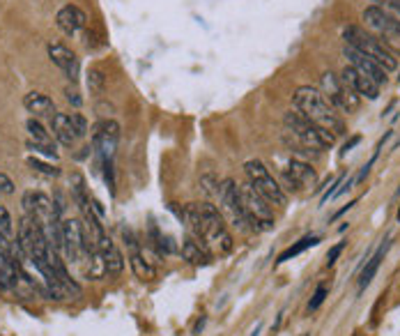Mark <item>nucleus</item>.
Instances as JSON below:
<instances>
[{
  "label": "nucleus",
  "instance_id": "1",
  "mask_svg": "<svg viewBox=\"0 0 400 336\" xmlns=\"http://www.w3.org/2000/svg\"><path fill=\"white\" fill-rule=\"evenodd\" d=\"M180 214L189 235L210 249L212 254H230L235 242L228 233L226 219L217 205L212 203H189Z\"/></svg>",
  "mask_w": 400,
  "mask_h": 336
},
{
  "label": "nucleus",
  "instance_id": "2",
  "mask_svg": "<svg viewBox=\"0 0 400 336\" xmlns=\"http://www.w3.org/2000/svg\"><path fill=\"white\" fill-rule=\"evenodd\" d=\"M292 104H295V109L302 113L304 118H309L311 123L329 130L331 134L340 136L345 132V125H343L338 111L327 102V97L320 92V88H311V85L297 88L295 97H292Z\"/></svg>",
  "mask_w": 400,
  "mask_h": 336
},
{
  "label": "nucleus",
  "instance_id": "3",
  "mask_svg": "<svg viewBox=\"0 0 400 336\" xmlns=\"http://www.w3.org/2000/svg\"><path fill=\"white\" fill-rule=\"evenodd\" d=\"M283 123L288 136H292L304 150H327L336 143V134H331L329 130H325V127H320L316 123H311V120L304 118L299 111L285 113Z\"/></svg>",
  "mask_w": 400,
  "mask_h": 336
},
{
  "label": "nucleus",
  "instance_id": "4",
  "mask_svg": "<svg viewBox=\"0 0 400 336\" xmlns=\"http://www.w3.org/2000/svg\"><path fill=\"white\" fill-rule=\"evenodd\" d=\"M343 37H345L347 46L356 48V51H361L363 55H368V58L377 62V65L387 71V74L398 67V58L394 55V51H389V48L384 46L375 35H370L368 30H363V28L347 26L345 30H343Z\"/></svg>",
  "mask_w": 400,
  "mask_h": 336
},
{
  "label": "nucleus",
  "instance_id": "5",
  "mask_svg": "<svg viewBox=\"0 0 400 336\" xmlns=\"http://www.w3.org/2000/svg\"><path fill=\"white\" fill-rule=\"evenodd\" d=\"M239 201H242V210H244V217L251 226V231L255 233H265L271 231L274 224V212H271V203L267 198H262L251 182L239 184Z\"/></svg>",
  "mask_w": 400,
  "mask_h": 336
},
{
  "label": "nucleus",
  "instance_id": "6",
  "mask_svg": "<svg viewBox=\"0 0 400 336\" xmlns=\"http://www.w3.org/2000/svg\"><path fill=\"white\" fill-rule=\"evenodd\" d=\"M361 19H363V26L368 28L370 35H375V37L380 39L389 51L400 53V24L398 21H394L389 14H384L380 7H375V5L366 7L361 14Z\"/></svg>",
  "mask_w": 400,
  "mask_h": 336
},
{
  "label": "nucleus",
  "instance_id": "7",
  "mask_svg": "<svg viewBox=\"0 0 400 336\" xmlns=\"http://www.w3.org/2000/svg\"><path fill=\"white\" fill-rule=\"evenodd\" d=\"M244 173H246V180L255 187V191H258L262 198H267L271 205L288 203V196H285L283 187L274 180V175L269 173V168L260 159H248L244 163Z\"/></svg>",
  "mask_w": 400,
  "mask_h": 336
},
{
  "label": "nucleus",
  "instance_id": "8",
  "mask_svg": "<svg viewBox=\"0 0 400 336\" xmlns=\"http://www.w3.org/2000/svg\"><path fill=\"white\" fill-rule=\"evenodd\" d=\"M320 92L338 113H349L359 106V95L340 76H336L334 71H325L320 76Z\"/></svg>",
  "mask_w": 400,
  "mask_h": 336
},
{
  "label": "nucleus",
  "instance_id": "9",
  "mask_svg": "<svg viewBox=\"0 0 400 336\" xmlns=\"http://www.w3.org/2000/svg\"><path fill=\"white\" fill-rule=\"evenodd\" d=\"M219 210L224 214V219L230 224L235 231L246 233L251 231L248 221L244 217V210H242V201H239V187L233 177H226L221 180V194H219Z\"/></svg>",
  "mask_w": 400,
  "mask_h": 336
},
{
  "label": "nucleus",
  "instance_id": "10",
  "mask_svg": "<svg viewBox=\"0 0 400 336\" xmlns=\"http://www.w3.org/2000/svg\"><path fill=\"white\" fill-rule=\"evenodd\" d=\"M118 143H120V125L116 120H102V123L95 125V132H92V150L99 157V163L104 166H113V159H116L118 152Z\"/></svg>",
  "mask_w": 400,
  "mask_h": 336
},
{
  "label": "nucleus",
  "instance_id": "11",
  "mask_svg": "<svg viewBox=\"0 0 400 336\" xmlns=\"http://www.w3.org/2000/svg\"><path fill=\"white\" fill-rule=\"evenodd\" d=\"M60 233H62V249H65L67 258L71 263H78L81 265L83 258H97L99 254L92 256L88 249H85V238H83V221L76 219H65L60 221Z\"/></svg>",
  "mask_w": 400,
  "mask_h": 336
},
{
  "label": "nucleus",
  "instance_id": "12",
  "mask_svg": "<svg viewBox=\"0 0 400 336\" xmlns=\"http://www.w3.org/2000/svg\"><path fill=\"white\" fill-rule=\"evenodd\" d=\"M343 53H345V58L349 60V67H354L359 74H363V76H368L370 81H375L377 85H387L389 83V76H387V71H384L377 62H373L368 58V55H363L361 51H356V48H352V46H347L345 44V48H343Z\"/></svg>",
  "mask_w": 400,
  "mask_h": 336
},
{
  "label": "nucleus",
  "instance_id": "13",
  "mask_svg": "<svg viewBox=\"0 0 400 336\" xmlns=\"http://www.w3.org/2000/svg\"><path fill=\"white\" fill-rule=\"evenodd\" d=\"M46 51H48V58H51L53 65L65 71L69 81L74 83L76 78H78V71H81V65H78L76 53L71 51V48H67L65 44H60V42H48Z\"/></svg>",
  "mask_w": 400,
  "mask_h": 336
},
{
  "label": "nucleus",
  "instance_id": "14",
  "mask_svg": "<svg viewBox=\"0 0 400 336\" xmlns=\"http://www.w3.org/2000/svg\"><path fill=\"white\" fill-rule=\"evenodd\" d=\"M340 78H343V81H345L359 97H366V99H370V102H375V99L380 97V85H377L375 81H370L368 76L359 74V71H356L354 67L347 65L345 69H343Z\"/></svg>",
  "mask_w": 400,
  "mask_h": 336
},
{
  "label": "nucleus",
  "instance_id": "15",
  "mask_svg": "<svg viewBox=\"0 0 400 336\" xmlns=\"http://www.w3.org/2000/svg\"><path fill=\"white\" fill-rule=\"evenodd\" d=\"M285 180L288 184H295L290 189H302V187H313L318 182V173L311 163L306 161H299V159H292L288 166H285Z\"/></svg>",
  "mask_w": 400,
  "mask_h": 336
},
{
  "label": "nucleus",
  "instance_id": "16",
  "mask_svg": "<svg viewBox=\"0 0 400 336\" xmlns=\"http://www.w3.org/2000/svg\"><path fill=\"white\" fill-rule=\"evenodd\" d=\"M97 249H99V256H102V265L109 274H120V272L125 269V256L109 235H104V238L99 240Z\"/></svg>",
  "mask_w": 400,
  "mask_h": 336
},
{
  "label": "nucleus",
  "instance_id": "17",
  "mask_svg": "<svg viewBox=\"0 0 400 336\" xmlns=\"http://www.w3.org/2000/svg\"><path fill=\"white\" fill-rule=\"evenodd\" d=\"M55 24L65 35H76L78 30H83L85 24H88V17H85L83 10H78L76 5H65L60 7V12L55 14Z\"/></svg>",
  "mask_w": 400,
  "mask_h": 336
},
{
  "label": "nucleus",
  "instance_id": "18",
  "mask_svg": "<svg viewBox=\"0 0 400 336\" xmlns=\"http://www.w3.org/2000/svg\"><path fill=\"white\" fill-rule=\"evenodd\" d=\"M24 106L28 113H33V118H53L55 116L53 99L46 97L44 92H28L24 97Z\"/></svg>",
  "mask_w": 400,
  "mask_h": 336
},
{
  "label": "nucleus",
  "instance_id": "19",
  "mask_svg": "<svg viewBox=\"0 0 400 336\" xmlns=\"http://www.w3.org/2000/svg\"><path fill=\"white\" fill-rule=\"evenodd\" d=\"M182 256H184V260H189L191 265H196V267H205L212 263V251L203 245V242L191 238V235L182 242Z\"/></svg>",
  "mask_w": 400,
  "mask_h": 336
},
{
  "label": "nucleus",
  "instance_id": "20",
  "mask_svg": "<svg viewBox=\"0 0 400 336\" xmlns=\"http://www.w3.org/2000/svg\"><path fill=\"white\" fill-rule=\"evenodd\" d=\"M51 132H53L55 139L67 148H71L78 141L74 125H71V116H67V113H55V116L51 118Z\"/></svg>",
  "mask_w": 400,
  "mask_h": 336
},
{
  "label": "nucleus",
  "instance_id": "21",
  "mask_svg": "<svg viewBox=\"0 0 400 336\" xmlns=\"http://www.w3.org/2000/svg\"><path fill=\"white\" fill-rule=\"evenodd\" d=\"M387 249H389V242L387 245H382L377 251L370 256L368 258V263H366V267L361 269V276H359V290H363V288H368L370 285V281L375 278V274H377V269H380V265H382V260H384V256H387Z\"/></svg>",
  "mask_w": 400,
  "mask_h": 336
},
{
  "label": "nucleus",
  "instance_id": "22",
  "mask_svg": "<svg viewBox=\"0 0 400 336\" xmlns=\"http://www.w3.org/2000/svg\"><path fill=\"white\" fill-rule=\"evenodd\" d=\"M69 189H71V198H74L78 210H81V212L88 210L90 196H88V187H85V177L81 173H74L69 177Z\"/></svg>",
  "mask_w": 400,
  "mask_h": 336
},
{
  "label": "nucleus",
  "instance_id": "23",
  "mask_svg": "<svg viewBox=\"0 0 400 336\" xmlns=\"http://www.w3.org/2000/svg\"><path fill=\"white\" fill-rule=\"evenodd\" d=\"M318 245H320V238H318V235H306V238H302L299 242H295V245L288 247L281 256H278V258H276V265H283V263H288L290 258H295V256L304 254L306 249L318 247Z\"/></svg>",
  "mask_w": 400,
  "mask_h": 336
},
{
  "label": "nucleus",
  "instance_id": "24",
  "mask_svg": "<svg viewBox=\"0 0 400 336\" xmlns=\"http://www.w3.org/2000/svg\"><path fill=\"white\" fill-rule=\"evenodd\" d=\"M129 265L134 269V274L140 278V281H152V278L156 276V272L154 267L149 265V263L143 258V254L140 251H134L129 254Z\"/></svg>",
  "mask_w": 400,
  "mask_h": 336
},
{
  "label": "nucleus",
  "instance_id": "25",
  "mask_svg": "<svg viewBox=\"0 0 400 336\" xmlns=\"http://www.w3.org/2000/svg\"><path fill=\"white\" fill-rule=\"evenodd\" d=\"M104 88H106L104 71L99 67H90V71H88V90L92 92V95H104Z\"/></svg>",
  "mask_w": 400,
  "mask_h": 336
},
{
  "label": "nucleus",
  "instance_id": "26",
  "mask_svg": "<svg viewBox=\"0 0 400 336\" xmlns=\"http://www.w3.org/2000/svg\"><path fill=\"white\" fill-rule=\"evenodd\" d=\"M26 130L30 134V141H37V143H51V134L44 130V125L39 123L37 118H30L26 123Z\"/></svg>",
  "mask_w": 400,
  "mask_h": 336
},
{
  "label": "nucleus",
  "instance_id": "27",
  "mask_svg": "<svg viewBox=\"0 0 400 336\" xmlns=\"http://www.w3.org/2000/svg\"><path fill=\"white\" fill-rule=\"evenodd\" d=\"M200 187H203L205 194L212 198H219V194H221V180L217 175H203L200 177Z\"/></svg>",
  "mask_w": 400,
  "mask_h": 336
},
{
  "label": "nucleus",
  "instance_id": "28",
  "mask_svg": "<svg viewBox=\"0 0 400 336\" xmlns=\"http://www.w3.org/2000/svg\"><path fill=\"white\" fill-rule=\"evenodd\" d=\"M28 166H30L33 170H37V173H42V175H48V177L60 175V170H58V168L51 166V163H46V161L37 159V157H28Z\"/></svg>",
  "mask_w": 400,
  "mask_h": 336
},
{
  "label": "nucleus",
  "instance_id": "29",
  "mask_svg": "<svg viewBox=\"0 0 400 336\" xmlns=\"http://www.w3.org/2000/svg\"><path fill=\"white\" fill-rule=\"evenodd\" d=\"M375 7H380L384 14H389L391 19L400 24V0H373Z\"/></svg>",
  "mask_w": 400,
  "mask_h": 336
},
{
  "label": "nucleus",
  "instance_id": "30",
  "mask_svg": "<svg viewBox=\"0 0 400 336\" xmlns=\"http://www.w3.org/2000/svg\"><path fill=\"white\" fill-rule=\"evenodd\" d=\"M28 150H33V152H39V154H44L48 157V159H55L58 161V150L51 148V143H37V141H28Z\"/></svg>",
  "mask_w": 400,
  "mask_h": 336
},
{
  "label": "nucleus",
  "instance_id": "31",
  "mask_svg": "<svg viewBox=\"0 0 400 336\" xmlns=\"http://www.w3.org/2000/svg\"><path fill=\"white\" fill-rule=\"evenodd\" d=\"M327 295H329V288H327L325 283H320V285H318V290H316V295H313V299L309 302V311L320 309V306H322V302L327 299Z\"/></svg>",
  "mask_w": 400,
  "mask_h": 336
},
{
  "label": "nucleus",
  "instance_id": "32",
  "mask_svg": "<svg viewBox=\"0 0 400 336\" xmlns=\"http://www.w3.org/2000/svg\"><path fill=\"white\" fill-rule=\"evenodd\" d=\"M14 221H12V214L7 212V207L5 205H0V231H3L7 238L12 235V231H14Z\"/></svg>",
  "mask_w": 400,
  "mask_h": 336
},
{
  "label": "nucleus",
  "instance_id": "33",
  "mask_svg": "<svg viewBox=\"0 0 400 336\" xmlns=\"http://www.w3.org/2000/svg\"><path fill=\"white\" fill-rule=\"evenodd\" d=\"M71 125H74V132H76V139H83L88 134V123L81 113H71Z\"/></svg>",
  "mask_w": 400,
  "mask_h": 336
},
{
  "label": "nucleus",
  "instance_id": "34",
  "mask_svg": "<svg viewBox=\"0 0 400 336\" xmlns=\"http://www.w3.org/2000/svg\"><path fill=\"white\" fill-rule=\"evenodd\" d=\"M65 95H67V102H69V104H74L76 109L83 104V99H81V95H78V90L74 88V85H69V88L65 90Z\"/></svg>",
  "mask_w": 400,
  "mask_h": 336
},
{
  "label": "nucleus",
  "instance_id": "35",
  "mask_svg": "<svg viewBox=\"0 0 400 336\" xmlns=\"http://www.w3.org/2000/svg\"><path fill=\"white\" fill-rule=\"evenodd\" d=\"M343 247H345V245H343V242H338V245L329 249V254H327V265H329V267L334 265L336 260H338V256H340V251H343Z\"/></svg>",
  "mask_w": 400,
  "mask_h": 336
},
{
  "label": "nucleus",
  "instance_id": "36",
  "mask_svg": "<svg viewBox=\"0 0 400 336\" xmlns=\"http://www.w3.org/2000/svg\"><path fill=\"white\" fill-rule=\"evenodd\" d=\"M0 194H14V182L5 173H0Z\"/></svg>",
  "mask_w": 400,
  "mask_h": 336
},
{
  "label": "nucleus",
  "instance_id": "37",
  "mask_svg": "<svg viewBox=\"0 0 400 336\" xmlns=\"http://www.w3.org/2000/svg\"><path fill=\"white\" fill-rule=\"evenodd\" d=\"M0 251L12 254V245H10V240H7V235L3 231H0Z\"/></svg>",
  "mask_w": 400,
  "mask_h": 336
},
{
  "label": "nucleus",
  "instance_id": "38",
  "mask_svg": "<svg viewBox=\"0 0 400 336\" xmlns=\"http://www.w3.org/2000/svg\"><path fill=\"white\" fill-rule=\"evenodd\" d=\"M356 143H359V136H354V139H352V141H349V143H345V148H343V150H349V148H354V145H356Z\"/></svg>",
  "mask_w": 400,
  "mask_h": 336
},
{
  "label": "nucleus",
  "instance_id": "39",
  "mask_svg": "<svg viewBox=\"0 0 400 336\" xmlns=\"http://www.w3.org/2000/svg\"><path fill=\"white\" fill-rule=\"evenodd\" d=\"M260 330H262V325L258 323V325H255V330L251 332V336H258V334H260Z\"/></svg>",
  "mask_w": 400,
  "mask_h": 336
},
{
  "label": "nucleus",
  "instance_id": "40",
  "mask_svg": "<svg viewBox=\"0 0 400 336\" xmlns=\"http://www.w3.org/2000/svg\"><path fill=\"white\" fill-rule=\"evenodd\" d=\"M398 221H400V207H398Z\"/></svg>",
  "mask_w": 400,
  "mask_h": 336
},
{
  "label": "nucleus",
  "instance_id": "41",
  "mask_svg": "<svg viewBox=\"0 0 400 336\" xmlns=\"http://www.w3.org/2000/svg\"><path fill=\"white\" fill-rule=\"evenodd\" d=\"M302 336H309V334H302Z\"/></svg>",
  "mask_w": 400,
  "mask_h": 336
},
{
  "label": "nucleus",
  "instance_id": "42",
  "mask_svg": "<svg viewBox=\"0 0 400 336\" xmlns=\"http://www.w3.org/2000/svg\"><path fill=\"white\" fill-rule=\"evenodd\" d=\"M398 78H400V76H398Z\"/></svg>",
  "mask_w": 400,
  "mask_h": 336
}]
</instances>
